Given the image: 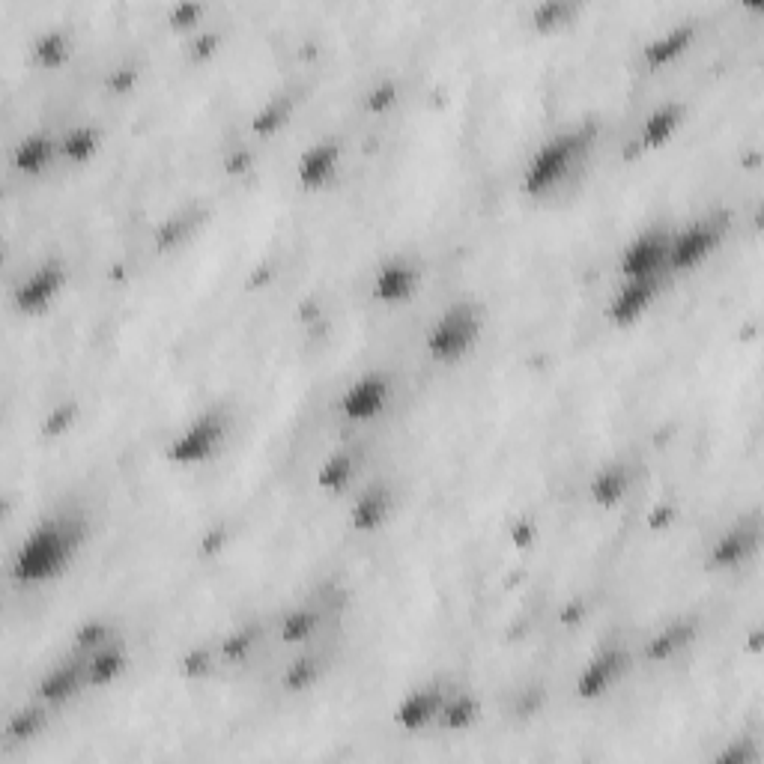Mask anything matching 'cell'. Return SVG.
Here are the masks:
<instances>
[{
  "instance_id": "47",
  "label": "cell",
  "mask_w": 764,
  "mask_h": 764,
  "mask_svg": "<svg viewBox=\"0 0 764 764\" xmlns=\"http://www.w3.org/2000/svg\"><path fill=\"white\" fill-rule=\"evenodd\" d=\"M750 651H762V630H756V633H753V639H750Z\"/></svg>"
},
{
  "instance_id": "7",
  "label": "cell",
  "mask_w": 764,
  "mask_h": 764,
  "mask_svg": "<svg viewBox=\"0 0 764 764\" xmlns=\"http://www.w3.org/2000/svg\"><path fill=\"white\" fill-rule=\"evenodd\" d=\"M720 236H723V230L714 221H696V224L684 227L678 236L669 239L666 266L675 272H687V269L699 266L720 245Z\"/></svg>"
},
{
  "instance_id": "5",
  "label": "cell",
  "mask_w": 764,
  "mask_h": 764,
  "mask_svg": "<svg viewBox=\"0 0 764 764\" xmlns=\"http://www.w3.org/2000/svg\"><path fill=\"white\" fill-rule=\"evenodd\" d=\"M66 287V269L60 260H48L39 269H33L15 290L12 302L21 314H42Z\"/></svg>"
},
{
  "instance_id": "11",
  "label": "cell",
  "mask_w": 764,
  "mask_h": 764,
  "mask_svg": "<svg viewBox=\"0 0 764 764\" xmlns=\"http://www.w3.org/2000/svg\"><path fill=\"white\" fill-rule=\"evenodd\" d=\"M657 296V278H636V281H624L621 290L612 296L609 302V320L615 326H633L654 302Z\"/></svg>"
},
{
  "instance_id": "1",
  "label": "cell",
  "mask_w": 764,
  "mask_h": 764,
  "mask_svg": "<svg viewBox=\"0 0 764 764\" xmlns=\"http://www.w3.org/2000/svg\"><path fill=\"white\" fill-rule=\"evenodd\" d=\"M84 541V526L78 520H48L39 523L12 559V579L21 585H39L69 568Z\"/></svg>"
},
{
  "instance_id": "9",
  "label": "cell",
  "mask_w": 764,
  "mask_h": 764,
  "mask_svg": "<svg viewBox=\"0 0 764 764\" xmlns=\"http://www.w3.org/2000/svg\"><path fill=\"white\" fill-rule=\"evenodd\" d=\"M669 257V236L663 230H648L636 236L624 254H621V278L636 281V278H657V272L666 266Z\"/></svg>"
},
{
  "instance_id": "12",
  "label": "cell",
  "mask_w": 764,
  "mask_h": 764,
  "mask_svg": "<svg viewBox=\"0 0 764 764\" xmlns=\"http://www.w3.org/2000/svg\"><path fill=\"white\" fill-rule=\"evenodd\" d=\"M442 699H445V693H442L436 684H433V687L412 690V693L394 708V723H397L403 732H421V729H427L430 723H436L439 708H442Z\"/></svg>"
},
{
  "instance_id": "18",
  "label": "cell",
  "mask_w": 764,
  "mask_h": 764,
  "mask_svg": "<svg viewBox=\"0 0 764 764\" xmlns=\"http://www.w3.org/2000/svg\"><path fill=\"white\" fill-rule=\"evenodd\" d=\"M693 39H696V27L693 24H675V27H669L666 33H660V36H654L648 45H645V51H642V57H645V63L651 66V69H660V66H669L672 60H678L690 45H693Z\"/></svg>"
},
{
  "instance_id": "10",
  "label": "cell",
  "mask_w": 764,
  "mask_h": 764,
  "mask_svg": "<svg viewBox=\"0 0 764 764\" xmlns=\"http://www.w3.org/2000/svg\"><path fill=\"white\" fill-rule=\"evenodd\" d=\"M418 284H421V272H418L415 263H409V260H388V263H382L380 272L374 275L371 293L382 305H400V302L415 296Z\"/></svg>"
},
{
  "instance_id": "3",
  "label": "cell",
  "mask_w": 764,
  "mask_h": 764,
  "mask_svg": "<svg viewBox=\"0 0 764 764\" xmlns=\"http://www.w3.org/2000/svg\"><path fill=\"white\" fill-rule=\"evenodd\" d=\"M478 332H481L478 308L472 302H454L430 326V332H427V353L436 362H442V365L460 362L475 347Z\"/></svg>"
},
{
  "instance_id": "31",
  "label": "cell",
  "mask_w": 764,
  "mask_h": 764,
  "mask_svg": "<svg viewBox=\"0 0 764 764\" xmlns=\"http://www.w3.org/2000/svg\"><path fill=\"white\" fill-rule=\"evenodd\" d=\"M317 678H320V660L311 657V654H305V657H296V660L287 666L281 684H284V690H290V693H305V690H311V687L317 684Z\"/></svg>"
},
{
  "instance_id": "4",
  "label": "cell",
  "mask_w": 764,
  "mask_h": 764,
  "mask_svg": "<svg viewBox=\"0 0 764 764\" xmlns=\"http://www.w3.org/2000/svg\"><path fill=\"white\" fill-rule=\"evenodd\" d=\"M224 439H227V418L224 412L209 409L171 439V445L165 448V457L177 466H200L224 448Z\"/></svg>"
},
{
  "instance_id": "16",
  "label": "cell",
  "mask_w": 764,
  "mask_h": 764,
  "mask_svg": "<svg viewBox=\"0 0 764 764\" xmlns=\"http://www.w3.org/2000/svg\"><path fill=\"white\" fill-rule=\"evenodd\" d=\"M684 114H687V108L681 102H666V105L654 108L645 117L642 129H639V147L642 150H657V147L669 144L675 138V132L681 129Z\"/></svg>"
},
{
  "instance_id": "34",
  "label": "cell",
  "mask_w": 764,
  "mask_h": 764,
  "mask_svg": "<svg viewBox=\"0 0 764 764\" xmlns=\"http://www.w3.org/2000/svg\"><path fill=\"white\" fill-rule=\"evenodd\" d=\"M75 421H78V403H75V400H66V403L54 406V409L45 415V421H42V436L57 439V436L69 433V430L75 427Z\"/></svg>"
},
{
  "instance_id": "40",
  "label": "cell",
  "mask_w": 764,
  "mask_h": 764,
  "mask_svg": "<svg viewBox=\"0 0 764 764\" xmlns=\"http://www.w3.org/2000/svg\"><path fill=\"white\" fill-rule=\"evenodd\" d=\"M135 84H138V66L135 63H123L108 75V90L117 93V96H126Z\"/></svg>"
},
{
  "instance_id": "32",
  "label": "cell",
  "mask_w": 764,
  "mask_h": 764,
  "mask_svg": "<svg viewBox=\"0 0 764 764\" xmlns=\"http://www.w3.org/2000/svg\"><path fill=\"white\" fill-rule=\"evenodd\" d=\"M254 645H257V627L245 624V627L230 630V633L221 639L218 651H221V657H224L227 663H242V660L254 651Z\"/></svg>"
},
{
  "instance_id": "46",
  "label": "cell",
  "mask_w": 764,
  "mask_h": 764,
  "mask_svg": "<svg viewBox=\"0 0 764 764\" xmlns=\"http://www.w3.org/2000/svg\"><path fill=\"white\" fill-rule=\"evenodd\" d=\"M582 615H585V603L582 600H576V603H568V609L562 612V624H579L582 621Z\"/></svg>"
},
{
  "instance_id": "30",
  "label": "cell",
  "mask_w": 764,
  "mask_h": 764,
  "mask_svg": "<svg viewBox=\"0 0 764 764\" xmlns=\"http://www.w3.org/2000/svg\"><path fill=\"white\" fill-rule=\"evenodd\" d=\"M194 221H197L194 212L168 215V221H162L159 230H156V248H159V251H171V248L183 245L191 233H194Z\"/></svg>"
},
{
  "instance_id": "15",
  "label": "cell",
  "mask_w": 764,
  "mask_h": 764,
  "mask_svg": "<svg viewBox=\"0 0 764 764\" xmlns=\"http://www.w3.org/2000/svg\"><path fill=\"white\" fill-rule=\"evenodd\" d=\"M630 484H633V472H630L627 463H606L603 469L594 472V478L588 484V493H591L594 505L615 508V505H621L627 499Z\"/></svg>"
},
{
  "instance_id": "39",
  "label": "cell",
  "mask_w": 764,
  "mask_h": 764,
  "mask_svg": "<svg viewBox=\"0 0 764 764\" xmlns=\"http://www.w3.org/2000/svg\"><path fill=\"white\" fill-rule=\"evenodd\" d=\"M717 764H756L759 762V747H756V741H750V738H744V741H735L726 753H720Z\"/></svg>"
},
{
  "instance_id": "35",
  "label": "cell",
  "mask_w": 764,
  "mask_h": 764,
  "mask_svg": "<svg viewBox=\"0 0 764 764\" xmlns=\"http://www.w3.org/2000/svg\"><path fill=\"white\" fill-rule=\"evenodd\" d=\"M397 99H400L397 84L385 78V81H377V84L365 93V108H368L371 114H385V111H391V108L397 105Z\"/></svg>"
},
{
  "instance_id": "14",
  "label": "cell",
  "mask_w": 764,
  "mask_h": 764,
  "mask_svg": "<svg viewBox=\"0 0 764 764\" xmlns=\"http://www.w3.org/2000/svg\"><path fill=\"white\" fill-rule=\"evenodd\" d=\"M756 550H759V529L738 526V529L726 532L720 541H714V547L708 553V565L720 568V571H729V568L744 565Z\"/></svg>"
},
{
  "instance_id": "43",
  "label": "cell",
  "mask_w": 764,
  "mask_h": 764,
  "mask_svg": "<svg viewBox=\"0 0 764 764\" xmlns=\"http://www.w3.org/2000/svg\"><path fill=\"white\" fill-rule=\"evenodd\" d=\"M254 165V156H251V150H245V147H239V150H233L227 159H224V171L227 174H245L248 168Z\"/></svg>"
},
{
  "instance_id": "29",
  "label": "cell",
  "mask_w": 764,
  "mask_h": 764,
  "mask_svg": "<svg viewBox=\"0 0 764 764\" xmlns=\"http://www.w3.org/2000/svg\"><path fill=\"white\" fill-rule=\"evenodd\" d=\"M317 624H320V615L314 609H305V606L293 609L281 621V639L287 645H302V642H308L317 633Z\"/></svg>"
},
{
  "instance_id": "26",
  "label": "cell",
  "mask_w": 764,
  "mask_h": 764,
  "mask_svg": "<svg viewBox=\"0 0 764 764\" xmlns=\"http://www.w3.org/2000/svg\"><path fill=\"white\" fill-rule=\"evenodd\" d=\"M99 141H102V132L93 129V126H75L63 135L60 141V153L72 162V165H84L96 156L99 150Z\"/></svg>"
},
{
  "instance_id": "36",
  "label": "cell",
  "mask_w": 764,
  "mask_h": 764,
  "mask_svg": "<svg viewBox=\"0 0 764 764\" xmlns=\"http://www.w3.org/2000/svg\"><path fill=\"white\" fill-rule=\"evenodd\" d=\"M108 642H111V627L105 621H84L75 630V645L81 651H96V648H102Z\"/></svg>"
},
{
  "instance_id": "33",
  "label": "cell",
  "mask_w": 764,
  "mask_h": 764,
  "mask_svg": "<svg viewBox=\"0 0 764 764\" xmlns=\"http://www.w3.org/2000/svg\"><path fill=\"white\" fill-rule=\"evenodd\" d=\"M576 15V6L568 0H544L532 9V24L538 30H559Z\"/></svg>"
},
{
  "instance_id": "25",
  "label": "cell",
  "mask_w": 764,
  "mask_h": 764,
  "mask_svg": "<svg viewBox=\"0 0 764 764\" xmlns=\"http://www.w3.org/2000/svg\"><path fill=\"white\" fill-rule=\"evenodd\" d=\"M45 720H48V705H45V702L18 708V711L9 717V723H6V738H9L12 744L33 741V738L45 729Z\"/></svg>"
},
{
  "instance_id": "37",
  "label": "cell",
  "mask_w": 764,
  "mask_h": 764,
  "mask_svg": "<svg viewBox=\"0 0 764 764\" xmlns=\"http://www.w3.org/2000/svg\"><path fill=\"white\" fill-rule=\"evenodd\" d=\"M180 669H183V675H186V678H191V681H200V678L212 675V669H215V657H212V651H209V648H191L189 654L183 657Z\"/></svg>"
},
{
  "instance_id": "24",
  "label": "cell",
  "mask_w": 764,
  "mask_h": 764,
  "mask_svg": "<svg viewBox=\"0 0 764 764\" xmlns=\"http://www.w3.org/2000/svg\"><path fill=\"white\" fill-rule=\"evenodd\" d=\"M356 478V457L350 451H335L332 457H326V463L317 472V484L326 493H344Z\"/></svg>"
},
{
  "instance_id": "2",
  "label": "cell",
  "mask_w": 764,
  "mask_h": 764,
  "mask_svg": "<svg viewBox=\"0 0 764 764\" xmlns=\"http://www.w3.org/2000/svg\"><path fill=\"white\" fill-rule=\"evenodd\" d=\"M588 141H591V135H588V129H582V132H562V135L550 138L547 144H541V150L526 165L523 191L529 197L550 194L571 174V168L576 165L579 153L588 147Z\"/></svg>"
},
{
  "instance_id": "19",
  "label": "cell",
  "mask_w": 764,
  "mask_h": 764,
  "mask_svg": "<svg viewBox=\"0 0 764 764\" xmlns=\"http://www.w3.org/2000/svg\"><path fill=\"white\" fill-rule=\"evenodd\" d=\"M54 150H60V144H54V138H51L48 132H30V135H24V138L15 144L12 165H15L18 174L36 177V174H42V171L51 165Z\"/></svg>"
},
{
  "instance_id": "45",
  "label": "cell",
  "mask_w": 764,
  "mask_h": 764,
  "mask_svg": "<svg viewBox=\"0 0 764 764\" xmlns=\"http://www.w3.org/2000/svg\"><path fill=\"white\" fill-rule=\"evenodd\" d=\"M224 541H227V529H224V526H215V529H209V532H206V538H203V544H200L203 556H212V553H218V550L224 547Z\"/></svg>"
},
{
  "instance_id": "8",
  "label": "cell",
  "mask_w": 764,
  "mask_h": 764,
  "mask_svg": "<svg viewBox=\"0 0 764 764\" xmlns=\"http://www.w3.org/2000/svg\"><path fill=\"white\" fill-rule=\"evenodd\" d=\"M630 666V654L624 648H603L597 651L579 672L576 678V696L582 702H594L600 699Z\"/></svg>"
},
{
  "instance_id": "22",
  "label": "cell",
  "mask_w": 764,
  "mask_h": 764,
  "mask_svg": "<svg viewBox=\"0 0 764 764\" xmlns=\"http://www.w3.org/2000/svg\"><path fill=\"white\" fill-rule=\"evenodd\" d=\"M129 666V657L123 648L117 645H102L96 651H90L87 663H84V675H87V687H108L114 684Z\"/></svg>"
},
{
  "instance_id": "21",
  "label": "cell",
  "mask_w": 764,
  "mask_h": 764,
  "mask_svg": "<svg viewBox=\"0 0 764 764\" xmlns=\"http://www.w3.org/2000/svg\"><path fill=\"white\" fill-rule=\"evenodd\" d=\"M693 639H696V621H672L648 639L645 657L651 663H666V660L678 657L684 648H690Z\"/></svg>"
},
{
  "instance_id": "6",
  "label": "cell",
  "mask_w": 764,
  "mask_h": 764,
  "mask_svg": "<svg viewBox=\"0 0 764 764\" xmlns=\"http://www.w3.org/2000/svg\"><path fill=\"white\" fill-rule=\"evenodd\" d=\"M388 397H391V377L382 371H368L347 385V391L338 400V409L350 421H371L385 409Z\"/></svg>"
},
{
  "instance_id": "38",
  "label": "cell",
  "mask_w": 764,
  "mask_h": 764,
  "mask_svg": "<svg viewBox=\"0 0 764 764\" xmlns=\"http://www.w3.org/2000/svg\"><path fill=\"white\" fill-rule=\"evenodd\" d=\"M203 15V3H194V0H183V3H174L171 12H168V21L174 30H191Z\"/></svg>"
},
{
  "instance_id": "28",
  "label": "cell",
  "mask_w": 764,
  "mask_h": 764,
  "mask_svg": "<svg viewBox=\"0 0 764 764\" xmlns=\"http://www.w3.org/2000/svg\"><path fill=\"white\" fill-rule=\"evenodd\" d=\"M290 114H293V102H290L287 96H272V99L263 102V108L251 117V129H254L257 135L269 138V135H275V132H281V129L287 126Z\"/></svg>"
},
{
  "instance_id": "44",
  "label": "cell",
  "mask_w": 764,
  "mask_h": 764,
  "mask_svg": "<svg viewBox=\"0 0 764 764\" xmlns=\"http://www.w3.org/2000/svg\"><path fill=\"white\" fill-rule=\"evenodd\" d=\"M645 523H648V529H651V532L669 529V526L675 523V508L663 502V505H657V508H654V511L648 514V520H645Z\"/></svg>"
},
{
  "instance_id": "41",
  "label": "cell",
  "mask_w": 764,
  "mask_h": 764,
  "mask_svg": "<svg viewBox=\"0 0 764 764\" xmlns=\"http://www.w3.org/2000/svg\"><path fill=\"white\" fill-rule=\"evenodd\" d=\"M535 535H538V526H535V520H529V517H520V520L511 526V541H514L517 550H529V547L535 544Z\"/></svg>"
},
{
  "instance_id": "20",
  "label": "cell",
  "mask_w": 764,
  "mask_h": 764,
  "mask_svg": "<svg viewBox=\"0 0 764 764\" xmlns=\"http://www.w3.org/2000/svg\"><path fill=\"white\" fill-rule=\"evenodd\" d=\"M81 687H87V675H84V663H66L57 666L54 672H48L39 687H36V699L45 705H60L66 699H72Z\"/></svg>"
},
{
  "instance_id": "13",
  "label": "cell",
  "mask_w": 764,
  "mask_h": 764,
  "mask_svg": "<svg viewBox=\"0 0 764 764\" xmlns=\"http://www.w3.org/2000/svg\"><path fill=\"white\" fill-rule=\"evenodd\" d=\"M338 162H341V147H338V141H320V144L308 147V150L299 156V162H296V177H299L302 189H323V186L332 180Z\"/></svg>"
},
{
  "instance_id": "42",
  "label": "cell",
  "mask_w": 764,
  "mask_h": 764,
  "mask_svg": "<svg viewBox=\"0 0 764 764\" xmlns=\"http://www.w3.org/2000/svg\"><path fill=\"white\" fill-rule=\"evenodd\" d=\"M218 45H221V36H218V33H212V30L197 33V36L191 39V57H194V60H206V57H212V54L218 51Z\"/></svg>"
},
{
  "instance_id": "27",
  "label": "cell",
  "mask_w": 764,
  "mask_h": 764,
  "mask_svg": "<svg viewBox=\"0 0 764 764\" xmlns=\"http://www.w3.org/2000/svg\"><path fill=\"white\" fill-rule=\"evenodd\" d=\"M69 36H66V30H45V33H39L36 39H33V60L42 66V69H57V66H63L66 63V57H69Z\"/></svg>"
},
{
  "instance_id": "23",
  "label": "cell",
  "mask_w": 764,
  "mask_h": 764,
  "mask_svg": "<svg viewBox=\"0 0 764 764\" xmlns=\"http://www.w3.org/2000/svg\"><path fill=\"white\" fill-rule=\"evenodd\" d=\"M481 717V705L475 696L469 693H454V696H445L442 699V708H439V717L436 723L445 729V732H466L478 723Z\"/></svg>"
},
{
  "instance_id": "17",
  "label": "cell",
  "mask_w": 764,
  "mask_h": 764,
  "mask_svg": "<svg viewBox=\"0 0 764 764\" xmlns=\"http://www.w3.org/2000/svg\"><path fill=\"white\" fill-rule=\"evenodd\" d=\"M391 514V490L385 484L368 487L350 508V526L356 532H377Z\"/></svg>"
}]
</instances>
